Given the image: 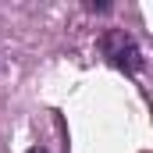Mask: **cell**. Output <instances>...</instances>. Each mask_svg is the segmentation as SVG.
Listing matches in <instances>:
<instances>
[{"instance_id": "cell-1", "label": "cell", "mask_w": 153, "mask_h": 153, "mask_svg": "<svg viewBox=\"0 0 153 153\" xmlns=\"http://www.w3.org/2000/svg\"><path fill=\"white\" fill-rule=\"evenodd\" d=\"M100 50H103V57L114 64L117 71H125V75H135V71L146 64L139 43H135V36H132L128 29H107V32L100 36Z\"/></svg>"}, {"instance_id": "cell-2", "label": "cell", "mask_w": 153, "mask_h": 153, "mask_svg": "<svg viewBox=\"0 0 153 153\" xmlns=\"http://www.w3.org/2000/svg\"><path fill=\"white\" fill-rule=\"evenodd\" d=\"M29 153H50V150H46V146H32Z\"/></svg>"}]
</instances>
